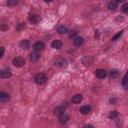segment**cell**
I'll return each mask as SVG.
<instances>
[{
	"mask_svg": "<svg viewBox=\"0 0 128 128\" xmlns=\"http://www.w3.org/2000/svg\"><path fill=\"white\" fill-rule=\"evenodd\" d=\"M46 80H47V76H46V74H44V73H39V74H37V75L35 76V82H36L37 84H39V85L44 84V83L46 82Z\"/></svg>",
	"mask_w": 128,
	"mask_h": 128,
	"instance_id": "obj_1",
	"label": "cell"
},
{
	"mask_svg": "<svg viewBox=\"0 0 128 128\" xmlns=\"http://www.w3.org/2000/svg\"><path fill=\"white\" fill-rule=\"evenodd\" d=\"M12 64L15 66V67H22L24 64H25V60L24 58L20 57V56H17L15 57L13 60H12Z\"/></svg>",
	"mask_w": 128,
	"mask_h": 128,
	"instance_id": "obj_2",
	"label": "cell"
},
{
	"mask_svg": "<svg viewBox=\"0 0 128 128\" xmlns=\"http://www.w3.org/2000/svg\"><path fill=\"white\" fill-rule=\"evenodd\" d=\"M45 48V44H44V42H42V41H36L34 44H33V49H34V51H41V50H43Z\"/></svg>",
	"mask_w": 128,
	"mask_h": 128,
	"instance_id": "obj_3",
	"label": "cell"
},
{
	"mask_svg": "<svg viewBox=\"0 0 128 128\" xmlns=\"http://www.w3.org/2000/svg\"><path fill=\"white\" fill-rule=\"evenodd\" d=\"M0 77L3 78V79H6V78L11 77V71H10V69H8V68L1 69L0 70Z\"/></svg>",
	"mask_w": 128,
	"mask_h": 128,
	"instance_id": "obj_4",
	"label": "cell"
},
{
	"mask_svg": "<svg viewBox=\"0 0 128 128\" xmlns=\"http://www.w3.org/2000/svg\"><path fill=\"white\" fill-rule=\"evenodd\" d=\"M28 19H29V22L31 24H37L40 21V16L37 14H29Z\"/></svg>",
	"mask_w": 128,
	"mask_h": 128,
	"instance_id": "obj_5",
	"label": "cell"
},
{
	"mask_svg": "<svg viewBox=\"0 0 128 128\" xmlns=\"http://www.w3.org/2000/svg\"><path fill=\"white\" fill-rule=\"evenodd\" d=\"M83 43H84V38L81 37V36H77L73 40V44H74L75 47H80V46L83 45Z\"/></svg>",
	"mask_w": 128,
	"mask_h": 128,
	"instance_id": "obj_6",
	"label": "cell"
},
{
	"mask_svg": "<svg viewBox=\"0 0 128 128\" xmlns=\"http://www.w3.org/2000/svg\"><path fill=\"white\" fill-rule=\"evenodd\" d=\"M55 65L59 66V67H66L68 65V61L66 59H64V58H58L55 61Z\"/></svg>",
	"mask_w": 128,
	"mask_h": 128,
	"instance_id": "obj_7",
	"label": "cell"
},
{
	"mask_svg": "<svg viewBox=\"0 0 128 128\" xmlns=\"http://www.w3.org/2000/svg\"><path fill=\"white\" fill-rule=\"evenodd\" d=\"M95 75H96L97 78H99V79H103V78L106 77L107 72H106V70H104V69H97V70L95 71Z\"/></svg>",
	"mask_w": 128,
	"mask_h": 128,
	"instance_id": "obj_8",
	"label": "cell"
},
{
	"mask_svg": "<svg viewBox=\"0 0 128 128\" xmlns=\"http://www.w3.org/2000/svg\"><path fill=\"white\" fill-rule=\"evenodd\" d=\"M79 111H80L81 114L86 115V114H88V113L91 111V106H89V105H83V106L80 107Z\"/></svg>",
	"mask_w": 128,
	"mask_h": 128,
	"instance_id": "obj_9",
	"label": "cell"
},
{
	"mask_svg": "<svg viewBox=\"0 0 128 128\" xmlns=\"http://www.w3.org/2000/svg\"><path fill=\"white\" fill-rule=\"evenodd\" d=\"M30 61H32V62H36V61H38L39 60V58H40V54L38 53V51H35V52H32L31 54H30Z\"/></svg>",
	"mask_w": 128,
	"mask_h": 128,
	"instance_id": "obj_10",
	"label": "cell"
},
{
	"mask_svg": "<svg viewBox=\"0 0 128 128\" xmlns=\"http://www.w3.org/2000/svg\"><path fill=\"white\" fill-rule=\"evenodd\" d=\"M19 46H20L21 49H28V48L30 47V41L27 40V39H24V40H22V41L20 42Z\"/></svg>",
	"mask_w": 128,
	"mask_h": 128,
	"instance_id": "obj_11",
	"label": "cell"
},
{
	"mask_svg": "<svg viewBox=\"0 0 128 128\" xmlns=\"http://www.w3.org/2000/svg\"><path fill=\"white\" fill-rule=\"evenodd\" d=\"M82 99H83V96H82L81 94H76V95H74V96L72 97L71 101H72V103L77 104V103H80V102L82 101Z\"/></svg>",
	"mask_w": 128,
	"mask_h": 128,
	"instance_id": "obj_12",
	"label": "cell"
},
{
	"mask_svg": "<svg viewBox=\"0 0 128 128\" xmlns=\"http://www.w3.org/2000/svg\"><path fill=\"white\" fill-rule=\"evenodd\" d=\"M62 45H63V43H62V41H60V40H54V41L51 43V46H52V48H54V49H60V48H62Z\"/></svg>",
	"mask_w": 128,
	"mask_h": 128,
	"instance_id": "obj_13",
	"label": "cell"
},
{
	"mask_svg": "<svg viewBox=\"0 0 128 128\" xmlns=\"http://www.w3.org/2000/svg\"><path fill=\"white\" fill-rule=\"evenodd\" d=\"M65 113V108L63 107V106H57L55 109H54V114H56V115H58V116H60V115H62V114H64Z\"/></svg>",
	"mask_w": 128,
	"mask_h": 128,
	"instance_id": "obj_14",
	"label": "cell"
},
{
	"mask_svg": "<svg viewBox=\"0 0 128 128\" xmlns=\"http://www.w3.org/2000/svg\"><path fill=\"white\" fill-rule=\"evenodd\" d=\"M10 99V95L8 93H5V92H1L0 93V101L1 102H6Z\"/></svg>",
	"mask_w": 128,
	"mask_h": 128,
	"instance_id": "obj_15",
	"label": "cell"
},
{
	"mask_svg": "<svg viewBox=\"0 0 128 128\" xmlns=\"http://www.w3.org/2000/svg\"><path fill=\"white\" fill-rule=\"evenodd\" d=\"M68 120H69V116H68L66 113H64V114H62V115L59 116V122L62 123V124L66 123Z\"/></svg>",
	"mask_w": 128,
	"mask_h": 128,
	"instance_id": "obj_16",
	"label": "cell"
},
{
	"mask_svg": "<svg viewBox=\"0 0 128 128\" xmlns=\"http://www.w3.org/2000/svg\"><path fill=\"white\" fill-rule=\"evenodd\" d=\"M57 32H58L59 34H64V33H67V32H68V29H67L66 26L60 25V26L57 27Z\"/></svg>",
	"mask_w": 128,
	"mask_h": 128,
	"instance_id": "obj_17",
	"label": "cell"
},
{
	"mask_svg": "<svg viewBox=\"0 0 128 128\" xmlns=\"http://www.w3.org/2000/svg\"><path fill=\"white\" fill-rule=\"evenodd\" d=\"M122 86L124 89H128V71L127 73L125 74V76L123 77V80H122Z\"/></svg>",
	"mask_w": 128,
	"mask_h": 128,
	"instance_id": "obj_18",
	"label": "cell"
},
{
	"mask_svg": "<svg viewBox=\"0 0 128 128\" xmlns=\"http://www.w3.org/2000/svg\"><path fill=\"white\" fill-rule=\"evenodd\" d=\"M118 7V3L116 1H110L108 3V9L109 10H115Z\"/></svg>",
	"mask_w": 128,
	"mask_h": 128,
	"instance_id": "obj_19",
	"label": "cell"
},
{
	"mask_svg": "<svg viewBox=\"0 0 128 128\" xmlns=\"http://www.w3.org/2000/svg\"><path fill=\"white\" fill-rule=\"evenodd\" d=\"M19 0H7V5L10 6V7H14L18 4Z\"/></svg>",
	"mask_w": 128,
	"mask_h": 128,
	"instance_id": "obj_20",
	"label": "cell"
},
{
	"mask_svg": "<svg viewBox=\"0 0 128 128\" xmlns=\"http://www.w3.org/2000/svg\"><path fill=\"white\" fill-rule=\"evenodd\" d=\"M110 76H111V78H117L119 76V72L117 70H111L110 71Z\"/></svg>",
	"mask_w": 128,
	"mask_h": 128,
	"instance_id": "obj_21",
	"label": "cell"
},
{
	"mask_svg": "<svg viewBox=\"0 0 128 128\" xmlns=\"http://www.w3.org/2000/svg\"><path fill=\"white\" fill-rule=\"evenodd\" d=\"M121 10H122V12H123V13L128 14V3L123 4V5H122V7H121Z\"/></svg>",
	"mask_w": 128,
	"mask_h": 128,
	"instance_id": "obj_22",
	"label": "cell"
},
{
	"mask_svg": "<svg viewBox=\"0 0 128 128\" xmlns=\"http://www.w3.org/2000/svg\"><path fill=\"white\" fill-rule=\"evenodd\" d=\"M122 34H123V30H121V31H120V32H118L116 35H114V36L112 37V41H116V40H117V39H118Z\"/></svg>",
	"mask_w": 128,
	"mask_h": 128,
	"instance_id": "obj_23",
	"label": "cell"
},
{
	"mask_svg": "<svg viewBox=\"0 0 128 128\" xmlns=\"http://www.w3.org/2000/svg\"><path fill=\"white\" fill-rule=\"evenodd\" d=\"M117 117H118V112L117 111H112L109 114V118H111V119H114V118H117Z\"/></svg>",
	"mask_w": 128,
	"mask_h": 128,
	"instance_id": "obj_24",
	"label": "cell"
},
{
	"mask_svg": "<svg viewBox=\"0 0 128 128\" xmlns=\"http://www.w3.org/2000/svg\"><path fill=\"white\" fill-rule=\"evenodd\" d=\"M22 28H25V24H24V23H20V25L17 27L18 30H20V29H22Z\"/></svg>",
	"mask_w": 128,
	"mask_h": 128,
	"instance_id": "obj_25",
	"label": "cell"
},
{
	"mask_svg": "<svg viewBox=\"0 0 128 128\" xmlns=\"http://www.w3.org/2000/svg\"><path fill=\"white\" fill-rule=\"evenodd\" d=\"M6 29H8V26H6L5 24H2V26H1V30H6Z\"/></svg>",
	"mask_w": 128,
	"mask_h": 128,
	"instance_id": "obj_26",
	"label": "cell"
},
{
	"mask_svg": "<svg viewBox=\"0 0 128 128\" xmlns=\"http://www.w3.org/2000/svg\"><path fill=\"white\" fill-rule=\"evenodd\" d=\"M77 34V31H72V33L70 34V38H72V37H74L75 35Z\"/></svg>",
	"mask_w": 128,
	"mask_h": 128,
	"instance_id": "obj_27",
	"label": "cell"
},
{
	"mask_svg": "<svg viewBox=\"0 0 128 128\" xmlns=\"http://www.w3.org/2000/svg\"><path fill=\"white\" fill-rule=\"evenodd\" d=\"M4 54V47H1V53H0V57H2Z\"/></svg>",
	"mask_w": 128,
	"mask_h": 128,
	"instance_id": "obj_28",
	"label": "cell"
},
{
	"mask_svg": "<svg viewBox=\"0 0 128 128\" xmlns=\"http://www.w3.org/2000/svg\"><path fill=\"white\" fill-rule=\"evenodd\" d=\"M115 1H116L117 3H122V2H124L125 0H115Z\"/></svg>",
	"mask_w": 128,
	"mask_h": 128,
	"instance_id": "obj_29",
	"label": "cell"
},
{
	"mask_svg": "<svg viewBox=\"0 0 128 128\" xmlns=\"http://www.w3.org/2000/svg\"><path fill=\"white\" fill-rule=\"evenodd\" d=\"M44 1H45V2H47V3H49V2H52L53 0H44Z\"/></svg>",
	"mask_w": 128,
	"mask_h": 128,
	"instance_id": "obj_30",
	"label": "cell"
}]
</instances>
